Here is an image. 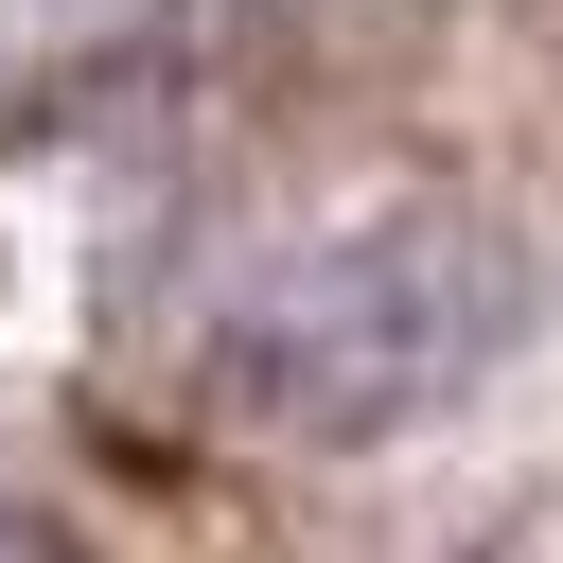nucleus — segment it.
I'll return each instance as SVG.
<instances>
[{"mask_svg":"<svg viewBox=\"0 0 563 563\" xmlns=\"http://www.w3.org/2000/svg\"><path fill=\"white\" fill-rule=\"evenodd\" d=\"M493 334H510V246H493L475 211H369V229L299 246V264L229 317L211 387H229L264 440H387V422H422Z\"/></svg>","mask_w":563,"mask_h":563,"instance_id":"1","label":"nucleus"}]
</instances>
